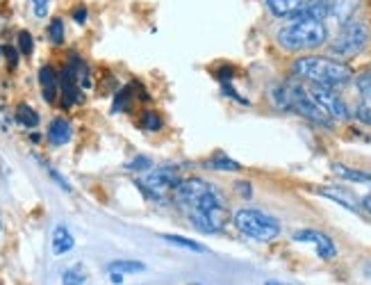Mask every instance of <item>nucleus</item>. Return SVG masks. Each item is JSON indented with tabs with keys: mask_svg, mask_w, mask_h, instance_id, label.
I'll return each mask as SVG.
<instances>
[{
	"mask_svg": "<svg viewBox=\"0 0 371 285\" xmlns=\"http://www.w3.org/2000/svg\"><path fill=\"white\" fill-rule=\"evenodd\" d=\"M175 201L187 210L189 222L196 231L208 235H217L226 231V226L230 222V210L226 205V198L208 180L203 178L180 180V185L175 187Z\"/></svg>",
	"mask_w": 371,
	"mask_h": 285,
	"instance_id": "f257e3e1",
	"label": "nucleus"
},
{
	"mask_svg": "<svg viewBox=\"0 0 371 285\" xmlns=\"http://www.w3.org/2000/svg\"><path fill=\"white\" fill-rule=\"evenodd\" d=\"M291 73L298 80H306L310 84H324L330 89L344 87L353 80V69L346 62L335 60V57H298L291 64Z\"/></svg>",
	"mask_w": 371,
	"mask_h": 285,
	"instance_id": "f03ea898",
	"label": "nucleus"
},
{
	"mask_svg": "<svg viewBox=\"0 0 371 285\" xmlns=\"http://www.w3.org/2000/svg\"><path fill=\"white\" fill-rule=\"evenodd\" d=\"M328 42V27L324 21H289L278 30V44L287 53H303L321 49Z\"/></svg>",
	"mask_w": 371,
	"mask_h": 285,
	"instance_id": "7ed1b4c3",
	"label": "nucleus"
},
{
	"mask_svg": "<svg viewBox=\"0 0 371 285\" xmlns=\"http://www.w3.org/2000/svg\"><path fill=\"white\" fill-rule=\"evenodd\" d=\"M237 231L249 237L253 242H273L280 235V224L278 220H273L271 215L256 210V208H241L232 217Z\"/></svg>",
	"mask_w": 371,
	"mask_h": 285,
	"instance_id": "20e7f679",
	"label": "nucleus"
},
{
	"mask_svg": "<svg viewBox=\"0 0 371 285\" xmlns=\"http://www.w3.org/2000/svg\"><path fill=\"white\" fill-rule=\"evenodd\" d=\"M369 44V27L363 21H348L344 25H339V32L333 42H330V55L335 60H351L358 57L367 49Z\"/></svg>",
	"mask_w": 371,
	"mask_h": 285,
	"instance_id": "39448f33",
	"label": "nucleus"
},
{
	"mask_svg": "<svg viewBox=\"0 0 371 285\" xmlns=\"http://www.w3.org/2000/svg\"><path fill=\"white\" fill-rule=\"evenodd\" d=\"M287 84V91H289V103H291V110L296 114H301L303 119H308L310 123H315L319 128H333V119L317 106V101L310 96V89L306 87L303 82L298 80H289Z\"/></svg>",
	"mask_w": 371,
	"mask_h": 285,
	"instance_id": "423d86ee",
	"label": "nucleus"
},
{
	"mask_svg": "<svg viewBox=\"0 0 371 285\" xmlns=\"http://www.w3.org/2000/svg\"><path fill=\"white\" fill-rule=\"evenodd\" d=\"M178 185H180V171L173 165H162L158 169H151L144 180H137V187L149 198H158V201L167 192H171V189L175 192Z\"/></svg>",
	"mask_w": 371,
	"mask_h": 285,
	"instance_id": "0eeeda50",
	"label": "nucleus"
},
{
	"mask_svg": "<svg viewBox=\"0 0 371 285\" xmlns=\"http://www.w3.org/2000/svg\"><path fill=\"white\" fill-rule=\"evenodd\" d=\"M308 89H310V96L317 101V106L324 110L333 121H346L351 117L348 106L335 89L324 87V84H310Z\"/></svg>",
	"mask_w": 371,
	"mask_h": 285,
	"instance_id": "6e6552de",
	"label": "nucleus"
},
{
	"mask_svg": "<svg viewBox=\"0 0 371 285\" xmlns=\"http://www.w3.org/2000/svg\"><path fill=\"white\" fill-rule=\"evenodd\" d=\"M294 242H308V244H315L317 255L321 260H333L337 255V246L335 242L330 240L326 233L315 231V228H303V231H296L294 233Z\"/></svg>",
	"mask_w": 371,
	"mask_h": 285,
	"instance_id": "1a4fd4ad",
	"label": "nucleus"
},
{
	"mask_svg": "<svg viewBox=\"0 0 371 285\" xmlns=\"http://www.w3.org/2000/svg\"><path fill=\"white\" fill-rule=\"evenodd\" d=\"M80 82H77V75L75 69L71 64H66L62 73H60V94H62V106L64 108H73L77 101L82 99L80 94Z\"/></svg>",
	"mask_w": 371,
	"mask_h": 285,
	"instance_id": "9d476101",
	"label": "nucleus"
},
{
	"mask_svg": "<svg viewBox=\"0 0 371 285\" xmlns=\"http://www.w3.org/2000/svg\"><path fill=\"white\" fill-rule=\"evenodd\" d=\"M39 87H42V96L46 103H55L57 94H60V75L55 73L53 66H42L39 69Z\"/></svg>",
	"mask_w": 371,
	"mask_h": 285,
	"instance_id": "9b49d317",
	"label": "nucleus"
},
{
	"mask_svg": "<svg viewBox=\"0 0 371 285\" xmlns=\"http://www.w3.org/2000/svg\"><path fill=\"white\" fill-rule=\"evenodd\" d=\"M46 137H48V141H51L53 146H64V144H68V141H71V137H73L71 123H68L66 119H62V117L53 119L51 126H48Z\"/></svg>",
	"mask_w": 371,
	"mask_h": 285,
	"instance_id": "f8f14e48",
	"label": "nucleus"
},
{
	"mask_svg": "<svg viewBox=\"0 0 371 285\" xmlns=\"http://www.w3.org/2000/svg\"><path fill=\"white\" fill-rule=\"evenodd\" d=\"M51 244H53V253L55 255H64V253H68L75 246V237H73L71 231H68V226L60 224V226H55Z\"/></svg>",
	"mask_w": 371,
	"mask_h": 285,
	"instance_id": "ddd939ff",
	"label": "nucleus"
},
{
	"mask_svg": "<svg viewBox=\"0 0 371 285\" xmlns=\"http://www.w3.org/2000/svg\"><path fill=\"white\" fill-rule=\"evenodd\" d=\"M360 5V0H330V16L335 18L339 25L353 21V14Z\"/></svg>",
	"mask_w": 371,
	"mask_h": 285,
	"instance_id": "4468645a",
	"label": "nucleus"
},
{
	"mask_svg": "<svg viewBox=\"0 0 371 285\" xmlns=\"http://www.w3.org/2000/svg\"><path fill=\"white\" fill-rule=\"evenodd\" d=\"M308 0H267V7L273 16H280V18H289L294 12H298Z\"/></svg>",
	"mask_w": 371,
	"mask_h": 285,
	"instance_id": "2eb2a0df",
	"label": "nucleus"
},
{
	"mask_svg": "<svg viewBox=\"0 0 371 285\" xmlns=\"http://www.w3.org/2000/svg\"><path fill=\"white\" fill-rule=\"evenodd\" d=\"M319 194L330 198V201L339 203L341 208H346V210H351V213H358V205L353 201V196H351L346 189H341V187H321Z\"/></svg>",
	"mask_w": 371,
	"mask_h": 285,
	"instance_id": "dca6fc26",
	"label": "nucleus"
},
{
	"mask_svg": "<svg viewBox=\"0 0 371 285\" xmlns=\"http://www.w3.org/2000/svg\"><path fill=\"white\" fill-rule=\"evenodd\" d=\"M107 272L110 274H142V272H146V265L142 260L121 258V260H112L110 265H107Z\"/></svg>",
	"mask_w": 371,
	"mask_h": 285,
	"instance_id": "f3484780",
	"label": "nucleus"
},
{
	"mask_svg": "<svg viewBox=\"0 0 371 285\" xmlns=\"http://www.w3.org/2000/svg\"><path fill=\"white\" fill-rule=\"evenodd\" d=\"M333 171L339 178L348 180V183H369L371 185V174H369V171L351 169V167H344V165H333Z\"/></svg>",
	"mask_w": 371,
	"mask_h": 285,
	"instance_id": "a211bd4d",
	"label": "nucleus"
},
{
	"mask_svg": "<svg viewBox=\"0 0 371 285\" xmlns=\"http://www.w3.org/2000/svg\"><path fill=\"white\" fill-rule=\"evenodd\" d=\"M39 114L30 108V106H25V103H21V106L16 108V123L18 126H23V128H37L39 126Z\"/></svg>",
	"mask_w": 371,
	"mask_h": 285,
	"instance_id": "6ab92c4d",
	"label": "nucleus"
},
{
	"mask_svg": "<svg viewBox=\"0 0 371 285\" xmlns=\"http://www.w3.org/2000/svg\"><path fill=\"white\" fill-rule=\"evenodd\" d=\"M164 242H169V244H175V246H182V249H187V251H194V253H205L208 249L196 242V240H189V237H182V235H160Z\"/></svg>",
	"mask_w": 371,
	"mask_h": 285,
	"instance_id": "aec40b11",
	"label": "nucleus"
},
{
	"mask_svg": "<svg viewBox=\"0 0 371 285\" xmlns=\"http://www.w3.org/2000/svg\"><path fill=\"white\" fill-rule=\"evenodd\" d=\"M208 167L214 169V171H241V165L237 163V160H232V158L223 156V153H217L214 158H210Z\"/></svg>",
	"mask_w": 371,
	"mask_h": 285,
	"instance_id": "412c9836",
	"label": "nucleus"
},
{
	"mask_svg": "<svg viewBox=\"0 0 371 285\" xmlns=\"http://www.w3.org/2000/svg\"><path fill=\"white\" fill-rule=\"evenodd\" d=\"M87 281V272L82 265H73L62 272V285H82Z\"/></svg>",
	"mask_w": 371,
	"mask_h": 285,
	"instance_id": "4be33fe9",
	"label": "nucleus"
},
{
	"mask_svg": "<svg viewBox=\"0 0 371 285\" xmlns=\"http://www.w3.org/2000/svg\"><path fill=\"white\" fill-rule=\"evenodd\" d=\"M271 99L273 103H276V108L282 110V112H289L291 110V103H289V91H287V84L282 82V84H276L271 91Z\"/></svg>",
	"mask_w": 371,
	"mask_h": 285,
	"instance_id": "5701e85b",
	"label": "nucleus"
},
{
	"mask_svg": "<svg viewBox=\"0 0 371 285\" xmlns=\"http://www.w3.org/2000/svg\"><path fill=\"white\" fill-rule=\"evenodd\" d=\"M139 123H142V128H144V130H151V132H158V130L162 128L160 114H158V112H153V110H144Z\"/></svg>",
	"mask_w": 371,
	"mask_h": 285,
	"instance_id": "b1692460",
	"label": "nucleus"
},
{
	"mask_svg": "<svg viewBox=\"0 0 371 285\" xmlns=\"http://www.w3.org/2000/svg\"><path fill=\"white\" fill-rule=\"evenodd\" d=\"M48 39H51L55 46L64 44V21L62 18H53V21L48 23Z\"/></svg>",
	"mask_w": 371,
	"mask_h": 285,
	"instance_id": "393cba45",
	"label": "nucleus"
},
{
	"mask_svg": "<svg viewBox=\"0 0 371 285\" xmlns=\"http://www.w3.org/2000/svg\"><path fill=\"white\" fill-rule=\"evenodd\" d=\"M358 84V91L363 96V103H371V71H363L356 78Z\"/></svg>",
	"mask_w": 371,
	"mask_h": 285,
	"instance_id": "a878e982",
	"label": "nucleus"
},
{
	"mask_svg": "<svg viewBox=\"0 0 371 285\" xmlns=\"http://www.w3.org/2000/svg\"><path fill=\"white\" fill-rule=\"evenodd\" d=\"M130 103H132V91H130V87H125V89H121L119 94H116L112 110L114 112H128L130 110Z\"/></svg>",
	"mask_w": 371,
	"mask_h": 285,
	"instance_id": "bb28decb",
	"label": "nucleus"
},
{
	"mask_svg": "<svg viewBox=\"0 0 371 285\" xmlns=\"http://www.w3.org/2000/svg\"><path fill=\"white\" fill-rule=\"evenodd\" d=\"M34 51V39H32V34L30 32H18V53L25 55V57H30Z\"/></svg>",
	"mask_w": 371,
	"mask_h": 285,
	"instance_id": "cd10ccee",
	"label": "nucleus"
},
{
	"mask_svg": "<svg viewBox=\"0 0 371 285\" xmlns=\"http://www.w3.org/2000/svg\"><path fill=\"white\" fill-rule=\"evenodd\" d=\"M44 169L48 171V176H51V178L55 180V185H57V187H62V189H64V192H71V189H73V187H71V185H68V180H66V178H64V176H62V174H60V171H57L55 167H51V165H46V163H44Z\"/></svg>",
	"mask_w": 371,
	"mask_h": 285,
	"instance_id": "c85d7f7f",
	"label": "nucleus"
},
{
	"mask_svg": "<svg viewBox=\"0 0 371 285\" xmlns=\"http://www.w3.org/2000/svg\"><path fill=\"white\" fill-rule=\"evenodd\" d=\"M153 165V160L149 156H137L132 158L128 165H125V169H130V171H149Z\"/></svg>",
	"mask_w": 371,
	"mask_h": 285,
	"instance_id": "c756f323",
	"label": "nucleus"
},
{
	"mask_svg": "<svg viewBox=\"0 0 371 285\" xmlns=\"http://www.w3.org/2000/svg\"><path fill=\"white\" fill-rule=\"evenodd\" d=\"M356 119L365 126H371V103H360L356 108Z\"/></svg>",
	"mask_w": 371,
	"mask_h": 285,
	"instance_id": "7c9ffc66",
	"label": "nucleus"
},
{
	"mask_svg": "<svg viewBox=\"0 0 371 285\" xmlns=\"http://www.w3.org/2000/svg\"><path fill=\"white\" fill-rule=\"evenodd\" d=\"M48 0H32V9H34V16L37 18H44L48 14Z\"/></svg>",
	"mask_w": 371,
	"mask_h": 285,
	"instance_id": "2f4dec72",
	"label": "nucleus"
},
{
	"mask_svg": "<svg viewBox=\"0 0 371 285\" xmlns=\"http://www.w3.org/2000/svg\"><path fill=\"white\" fill-rule=\"evenodd\" d=\"M73 21L80 23V25L87 23V7H84V5H77V7L73 9Z\"/></svg>",
	"mask_w": 371,
	"mask_h": 285,
	"instance_id": "473e14b6",
	"label": "nucleus"
},
{
	"mask_svg": "<svg viewBox=\"0 0 371 285\" xmlns=\"http://www.w3.org/2000/svg\"><path fill=\"white\" fill-rule=\"evenodd\" d=\"M5 55H7V60H9V66H12V69H16V64H18V51H16V49H5Z\"/></svg>",
	"mask_w": 371,
	"mask_h": 285,
	"instance_id": "72a5a7b5",
	"label": "nucleus"
},
{
	"mask_svg": "<svg viewBox=\"0 0 371 285\" xmlns=\"http://www.w3.org/2000/svg\"><path fill=\"white\" fill-rule=\"evenodd\" d=\"M237 189H239V194H241L244 198H249V196H251V185L246 183V180H239V183H237Z\"/></svg>",
	"mask_w": 371,
	"mask_h": 285,
	"instance_id": "f704fd0d",
	"label": "nucleus"
},
{
	"mask_svg": "<svg viewBox=\"0 0 371 285\" xmlns=\"http://www.w3.org/2000/svg\"><path fill=\"white\" fill-rule=\"evenodd\" d=\"M360 203H363V208H365V210L371 215V194H367L365 198H363V201H360Z\"/></svg>",
	"mask_w": 371,
	"mask_h": 285,
	"instance_id": "c9c22d12",
	"label": "nucleus"
},
{
	"mask_svg": "<svg viewBox=\"0 0 371 285\" xmlns=\"http://www.w3.org/2000/svg\"><path fill=\"white\" fill-rule=\"evenodd\" d=\"M110 281H112L114 285H121V283H123V274H110Z\"/></svg>",
	"mask_w": 371,
	"mask_h": 285,
	"instance_id": "e433bc0d",
	"label": "nucleus"
},
{
	"mask_svg": "<svg viewBox=\"0 0 371 285\" xmlns=\"http://www.w3.org/2000/svg\"><path fill=\"white\" fill-rule=\"evenodd\" d=\"M265 285H285V283H280V281H267Z\"/></svg>",
	"mask_w": 371,
	"mask_h": 285,
	"instance_id": "4c0bfd02",
	"label": "nucleus"
},
{
	"mask_svg": "<svg viewBox=\"0 0 371 285\" xmlns=\"http://www.w3.org/2000/svg\"><path fill=\"white\" fill-rule=\"evenodd\" d=\"M308 3H328V0H308Z\"/></svg>",
	"mask_w": 371,
	"mask_h": 285,
	"instance_id": "58836bf2",
	"label": "nucleus"
},
{
	"mask_svg": "<svg viewBox=\"0 0 371 285\" xmlns=\"http://www.w3.org/2000/svg\"><path fill=\"white\" fill-rule=\"evenodd\" d=\"M5 55V49H3V46H0V57H3Z\"/></svg>",
	"mask_w": 371,
	"mask_h": 285,
	"instance_id": "ea45409f",
	"label": "nucleus"
},
{
	"mask_svg": "<svg viewBox=\"0 0 371 285\" xmlns=\"http://www.w3.org/2000/svg\"><path fill=\"white\" fill-rule=\"evenodd\" d=\"M0 228H3V215H0Z\"/></svg>",
	"mask_w": 371,
	"mask_h": 285,
	"instance_id": "a19ab883",
	"label": "nucleus"
},
{
	"mask_svg": "<svg viewBox=\"0 0 371 285\" xmlns=\"http://www.w3.org/2000/svg\"><path fill=\"white\" fill-rule=\"evenodd\" d=\"M191 285H199V283H191Z\"/></svg>",
	"mask_w": 371,
	"mask_h": 285,
	"instance_id": "79ce46f5",
	"label": "nucleus"
}]
</instances>
